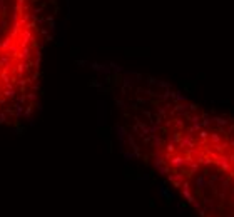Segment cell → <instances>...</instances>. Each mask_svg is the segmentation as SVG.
<instances>
[{
	"label": "cell",
	"instance_id": "1",
	"mask_svg": "<svg viewBox=\"0 0 234 217\" xmlns=\"http://www.w3.org/2000/svg\"><path fill=\"white\" fill-rule=\"evenodd\" d=\"M57 0H0V127H22L40 100Z\"/></svg>",
	"mask_w": 234,
	"mask_h": 217
}]
</instances>
